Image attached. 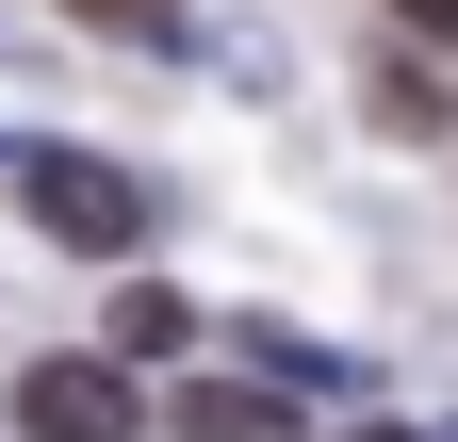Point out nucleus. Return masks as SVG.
<instances>
[{"label":"nucleus","mask_w":458,"mask_h":442,"mask_svg":"<svg viewBox=\"0 0 458 442\" xmlns=\"http://www.w3.org/2000/svg\"><path fill=\"white\" fill-rule=\"evenodd\" d=\"M17 197H33V230L82 246V262H148V230H164V197L114 148H17Z\"/></svg>","instance_id":"nucleus-1"},{"label":"nucleus","mask_w":458,"mask_h":442,"mask_svg":"<svg viewBox=\"0 0 458 442\" xmlns=\"http://www.w3.org/2000/svg\"><path fill=\"white\" fill-rule=\"evenodd\" d=\"M17 426H33V442H131L148 394H131L114 361H33V377H17Z\"/></svg>","instance_id":"nucleus-2"},{"label":"nucleus","mask_w":458,"mask_h":442,"mask_svg":"<svg viewBox=\"0 0 458 442\" xmlns=\"http://www.w3.org/2000/svg\"><path fill=\"white\" fill-rule=\"evenodd\" d=\"M181 442H295V410H278V377H246V394H181Z\"/></svg>","instance_id":"nucleus-3"},{"label":"nucleus","mask_w":458,"mask_h":442,"mask_svg":"<svg viewBox=\"0 0 458 442\" xmlns=\"http://www.w3.org/2000/svg\"><path fill=\"white\" fill-rule=\"evenodd\" d=\"M164 344H197V311L164 279H131V295H114V361H164Z\"/></svg>","instance_id":"nucleus-4"},{"label":"nucleus","mask_w":458,"mask_h":442,"mask_svg":"<svg viewBox=\"0 0 458 442\" xmlns=\"http://www.w3.org/2000/svg\"><path fill=\"white\" fill-rule=\"evenodd\" d=\"M377 132L426 148V132H442V82H426V66H377Z\"/></svg>","instance_id":"nucleus-5"},{"label":"nucleus","mask_w":458,"mask_h":442,"mask_svg":"<svg viewBox=\"0 0 458 442\" xmlns=\"http://www.w3.org/2000/svg\"><path fill=\"white\" fill-rule=\"evenodd\" d=\"M66 17H98V33H148V17H164V0H66Z\"/></svg>","instance_id":"nucleus-6"},{"label":"nucleus","mask_w":458,"mask_h":442,"mask_svg":"<svg viewBox=\"0 0 458 442\" xmlns=\"http://www.w3.org/2000/svg\"><path fill=\"white\" fill-rule=\"evenodd\" d=\"M393 17H410V33H442V49H458V0H393Z\"/></svg>","instance_id":"nucleus-7"}]
</instances>
